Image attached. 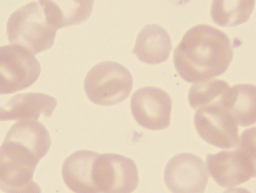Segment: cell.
I'll use <instances>...</instances> for the list:
<instances>
[{
	"mask_svg": "<svg viewBox=\"0 0 256 193\" xmlns=\"http://www.w3.org/2000/svg\"><path fill=\"white\" fill-rule=\"evenodd\" d=\"M51 143L48 130L37 120L14 124L0 147V189L5 193H42L34 174Z\"/></svg>",
	"mask_w": 256,
	"mask_h": 193,
	"instance_id": "cell-1",
	"label": "cell"
},
{
	"mask_svg": "<svg viewBox=\"0 0 256 193\" xmlns=\"http://www.w3.org/2000/svg\"><path fill=\"white\" fill-rule=\"evenodd\" d=\"M234 51L228 36L206 24L190 29L174 50L176 71L185 81L197 83L224 74L232 60Z\"/></svg>",
	"mask_w": 256,
	"mask_h": 193,
	"instance_id": "cell-2",
	"label": "cell"
},
{
	"mask_svg": "<svg viewBox=\"0 0 256 193\" xmlns=\"http://www.w3.org/2000/svg\"><path fill=\"white\" fill-rule=\"evenodd\" d=\"M10 43L34 54L50 49L60 29L54 1L32 2L15 11L7 22Z\"/></svg>",
	"mask_w": 256,
	"mask_h": 193,
	"instance_id": "cell-3",
	"label": "cell"
},
{
	"mask_svg": "<svg viewBox=\"0 0 256 193\" xmlns=\"http://www.w3.org/2000/svg\"><path fill=\"white\" fill-rule=\"evenodd\" d=\"M256 128L244 130L236 148L208 154L210 174L218 186L224 188L240 186L256 176Z\"/></svg>",
	"mask_w": 256,
	"mask_h": 193,
	"instance_id": "cell-4",
	"label": "cell"
},
{
	"mask_svg": "<svg viewBox=\"0 0 256 193\" xmlns=\"http://www.w3.org/2000/svg\"><path fill=\"white\" fill-rule=\"evenodd\" d=\"M133 78L124 66L113 62H100L94 66L85 78V92L93 103L111 106L122 102L130 95Z\"/></svg>",
	"mask_w": 256,
	"mask_h": 193,
	"instance_id": "cell-5",
	"label": "cell"
},
{
	"mask_svg": "<svg viewBox=\"0 0 256 193\" xmlns=\"http://www.w3.org/2000/svg\"><path fill=\"white\" fill-rule=\"evenodd\" d=\"M40 72L39 62L28 50L14 44L0 47V94H12L30 87Z\"/></svg>",
	"mask_w": 256,
	"mask_h": 193,
	"instance_id": "cell-6",
	"label": "cell"
},
{
	"mask_svg": "<svg viewBox=\"0 0 256 193\" xmlns=\"http://www.w3.org/2000/svg\"><path fill=\"white\" fill-rule=\"evenodd\" d=\"M94 176L100 193H132L139 182L135 162L114 154H99L94 163Z\"/></svg>",
	"mask_w": 256,
	"mask_h": 193,
	"instance_id": "cell-7",
	"label": "cell"
},
{
	"mask_svg": "<svg viewBox=\"0 0 256 193\" xmlns=\"http://www.w3.org/2000/svg\"><path fill=\"white\" fill-rule=\"evenodd\" d=\"M222 102L197 110L194 122L204 140L216 147L229 150L238 144V128Z\"/></svg>",
	"mask_w": 256,
	"mask_h": 193,
	"instance_id": "cell-8",
	"label": "cell"
},
{
	"mask_svg": "<svg viewBox=\"0 0 256 193\" xmlns=\"http://www.w3.org/2000/svg\"><path fill=\"white\" fill-rule=\"evenodd\" d=\"M164 179L172 193H204L209 175L202 158L192 154L182 153L168 162Z\"/></svg>",
	"mask_w": 256,
	"mask_h": 193,
	"instance_id": "cell-9",
	"label": "cell"
},
{
	"mask_svg": "<svg viewBox=\"0 0 256 193\" xmlns=\"http://www.w3.org/2000/svg\"><path fill=\"white\" fill-rule=\"evenodd\" d=\"M130 105L132 115L140 126L152 130L170 126L172 100L164 90L156 87L139 89L132 94Z\"/></svg>",
	"mask_w": 256,
	"mask_h": 193,
	"instance_id": "cell-10",
	"label": "cell"
},
{
	"mask_svg": "<svg viewBox=\"0 0 256 193\" xmlns=\"http://www.w3.org/2000/svg\"><path fill=\"white\" fill-rule=\"evenodd\" d=\"M54 97L41 93L18 94L0 106V121L38 120L52 116L57 106Z\"/></svg>",
	"mask_w": 256,
	"mask_h": 193,
	"instance_id": "cell-11",
	"label": "cell"
},
{
	"mask_svg": "<svg viewBox=\"0 0 256 193\" xmlns=\"http://www.w3.org/2000/svg\"><path fill=\"white\" fill-rule=\"evenodd\" d=\"M99 154L78 151L65 160L62 175L67 186L75 193H100L94 180V166Z\"/></svg>",
	"mask_w": 256,
	"mask_h": 193,
	"instance_id": "cell-12",
	"label": "cell"
},
{
	"mask_svg": "<svg viewBox=\"0 0 256 193\" xmlns=\"http://www.w3.org/2000/svg\"><path fill=\"white\" fill-rule=\"evenodd\" d=\"M172 50L171 38L162 26L147 24L140 32L132 52L138 58L148 64H156L167 60Z\"/></svg>",
	"mask_w": 256,
	"mask_h": 193,
	"instance_id": "cell-13",
	"label": "cell"
},
{
	"mask_svg": "<svg viewBox=\"0 0 256 193\" xmlns=\"http://www.w3.org/2000/svg\"><path fill=\"white\" fill-rule=\"evenodd\" d=\"M256 86L240 84L230 88L222 102L238 126H250L256 124Z\"/></svg>",
	"mask_w": 256,
	"mask_h": 193,
	"instance_id": "cell-14",
	"label": "cell"
},
{
	"mask_svg": "<svg viewBox=\"0 0 256 193\" xmlns=\"http://www.w3.org/2000/svg\"><path fill=\"white\" fill-rule=\"evenodd\" d=\"M254 0H214L213 21L220 26H234L246 22L254 11Z\"/></svg>",
	"mask_w": 256,
	"mask_h": 193,
	"instance_id": "cell-15",
	"label": "cell"
},
{
	"mask_svg": "<svg viewBox=\"0 0 256 193\" xmlns=\"http://www.w3.org/2000/svg\"><path fill=\"white\" fill-rule=\"evenodd\" d=\"M230 88L220 80H208L195 83L190 88L188 100L194 110L220 102Z\"/></svg>",
	"mask_w": 256,
	"mask_h": 193,
	"instance_id": "cell-16",
	"label": "cell"
},
{
	"mask_svg": "<svg viewBox=\"0 0 256 193\" xmlns=\"http://www.w3.org/2000/svg\"><path fill=\"white\" fill-rule=\"evenodd\" d=\"M60 28L81 24L90 18L93 8V0H62L56 2Z\"/></svg>",
	"mask_w": 256,
	"mask_h": 193,
	"instance_id": "cell-17",
	"label": "cell"
},
{
	"mask_svg": "<svg viewBox=\"0 0 256 193\" xmlns=\"http://www.w3.org/2000/svg\"><path fill=\"white\" fill-rule=\"evenodd\" d=\"M224 193H251L249 190L244 188H231L226 190Z\"/></svg>",
	"mask_w": 256,
	"mask_h": 193,
	"instance_id": "cell-18",
	"label": "cell"
}]
</instances>
